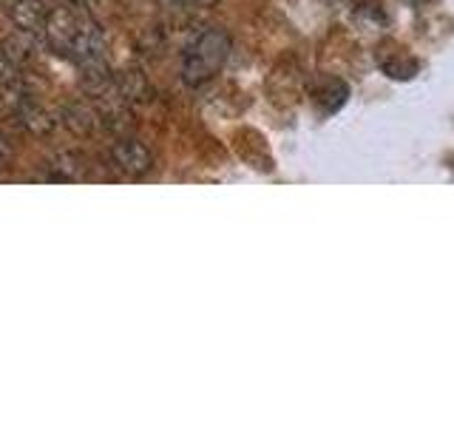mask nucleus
<instances>
[{
	"label": "nucleus",
	"instance_id": "f03ea898",
	"mask_svg": "<svg viewBox=\"0 0 454 426\" xmlns=\"http://www.w3.org/2000/svg\"><path fill=\"white\" fill-rule=\"evenodd\" d=\"M46 35L57 51H74L77 37L82 35V23L68 9H57L46 20Z\"/></svg>",
	"mask_w": 454,
	"mask_h": 426
},
{
	"label": "nucleus",
	"instance_id": "20e7f679",
	"mask_svg": "<svg viewBox=\"0 0 454 426\" xmlns=\"http://www.w3.org/2000/svg\"><path fill=\"white\" fill-rule=\"evenodd\" d=\"M12 18L14 23L20 26V32H37V28H46V20H49V12L46 6L40 4V0H18L12 9Z\"/></svg>",
	"mask_w": 454,
	"mask_h": 426
},
{
	"label": "nucleus",
	"instance_id": "423d86ee",
	"mask_svg": "<svg viewBox=\"0 0 454 426\" xmlns=\"http://www.w3.org/2000/svg\"><path fill=\"white\" fill-rule=\"evenodd\" d=\"M51 168L60 170L66 179H71V177H80L85 165H82V156H77V154H57L51 160Z\"/></svg>",
	"mask_w": 454,
	"mask_h": 426
},
{
	"label": "nucleus",
	"instance_id": "6e6552de",
	"mask_svg": "<svg viewBox=\"0 0 454 426\" xmlns=\"http://www.w3.org/2000/svg\"><path fill=\"white\" fill-rule=\"evenodd\" d=\"M9 160V148H6V142L0 139V162H6Z\"/></svg>",
	"mask_w": 454,
	"mask_h": 426
},
{
	"label": "nucleus",
	"instance_id": "f257e3e1",
	"mask_svg": "<svg viewBox=\"0 0 454 426\" xmlns=\"http://www.w3.org/2000/svg\"><path fill=\"white\" fill-rule=\"evenodd\" d=\"M227 51H231V37L222 28H207L184 54V83L202 85L205 80H210L227 60Z\"/></svg>",
	"mask_w": 454,
	"mask_h": 426
},
{
	"label": "nucleus",
	"instance_id": "39448f33",
	"mask_svg": "<svg viewBox=\"0 0 454 426\" xmlns=\"http://www.w3.org/2000/svg\"><path fill=\"white\" fill-rule=\"evenodd\" d=\"M23 122L28 131H35V134H49L51 128H54V120H51V114L49 111H43L37 106H26L23 108Z\"/></svg>",
	"mask_w": 454,
	"mask_h": 426
},
{
	"label": "nucleus",
	"instance_id": "0eeeda50",
	"mask_svg": "<svg viewBox=\"0 0 454 426\" xmlns=\"http://www.w3.org/2000/svg\"><path fill=\"white\" fill-rule=\"evenodd\" d=\"M122 94L131 97V99H142L148 94V85L145 80H142V75H137V71H128L125 75V83H122Z\"/></svg>",
	"mask_w": 454,
	"mask_h": 426
},
{
	"label": "nucleus",
	"instance_id": "1a4fd4ad",
	"mask_svg": "<svg viewBox=\"0 0 454 426\" xmlns=\"http://www.w3.org/2000/svg\"><path fill=\"white\" fill-rule=\"evenodd\" d=\"M415 4H418V6H423V4H429V0H415Z\"/></svg>",
	"mask_w": 454,
	"mask_h": 426
},
{
	"label": "nucleus",
	"instance_id": "7ed1b4c3",
	"mask_svg": "<svg viewBox=\"0 0 454 426\" xmlns=\"http://www.w3.org/2000/svg\"><path fill=\"white\" fill-rule=\"evenodd\" d=\"M114 156H117V162L125 170H131V174H145V170L151 168V162H153L151 151L142 146V142H134V139L120 142V146L114 148Z\"/></svg>",
	"mask_w": 454,
	"mask_h": 426
}]
</instances>
